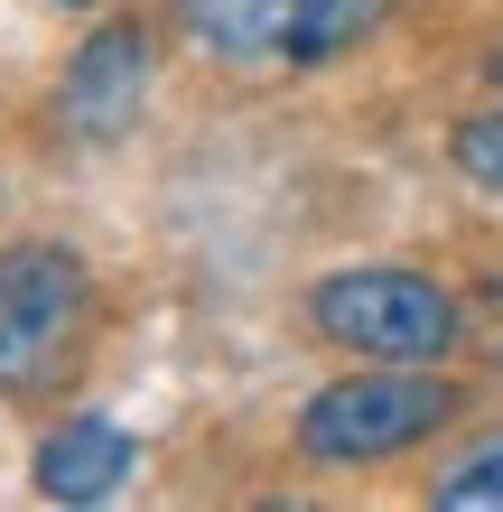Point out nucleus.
<instances>
[{
    "label": "nucleus",
    "mask_w": 503,
    "mask_h": 512,
    "mask_svg": "<svg viewBox=\"0 0 503 512\" xmlns=\"http://www.w3.org/2000/svg\"><path fill=\"white\" fill-rule=\"evenodd\" d=\"M308 326L327 345H345V354H373V364H448L457 298L429 270L364 261V270H336V280L308 289Z\"/></svg>",
    "instance_id": "nucleus-1"
},
{
    "label": "nucleus",
    "mask_w": 503,
    "mask_h": 512,
    "mask_svg": "<svg viewBox=\"0 0 503 512\" xmlns=\"http://www.w3.org/2000/svg\"><path fill=\"white\" fill-rule=\"evenodd\" d=\"M457 419V382L438 373H345L299 410V447L317 466H373Z\"/></svg>",
    "instance_id": "nucleus-2"
},
{
    "label": "nucleus",
    "mask_w": 503,
    "mask_h": 512,
    "mask_svg": "<svg viewBox=\"0 0 503 512\" xmlns=\"http://www.w3.org/2000/svg\"><path fill=\"white\" fill-rule=\"evenodd\" d=\"M392 0H187V38L224 66H327L373 38Z\"/></svg>",
    "instance_id": "nucleus-3"
},
{
    "label": "nucleus",
    "mask_w": 503,
    "mask_h": 512,
    "mask_svg": "<svg viewBox=\"0 0 503 512\" xmlns=\"http://www.w3.org/2000/svg\"><path fill=\"white\" fill-rule=\"evenodd\" d=\"M84 308H94V280H84L75 252H56V243L0 252V382H19V391L56 382Z\"/></svg>",
    "instance_id": "nucleus-4"
},
{
    "label": "nucleus",
    "mask_w": 503,
    "mask_h": 512,
    "mask_svg": "<svg viewBox=\"0 0 503 512\" xmlns=\"http://www.w3.org/2000/svg\"><path fill=\"white\" fill-rule=\"evenodd\" d=\"M150 103V38L140 28H94L66 66V131L84 140H122Z\"/></svg>",
    "instance_id": "nucleus-5"
},
{
    "label": "nucleus",
    "mask_w": 503,
    "mask_h": 512,
    "mask_svg": "<svg viewBox=\"0 0 503 512\" xmlns=\"http://www.w3.org/2000/svg\"><path fill=\"white\" fill-rule=\"evenodd\" d=\"M131 475V429L122 419H66L38 447V494L47 503H103Z\"/></svg>",
    "instance_id": "nucleus-6"
},
{
    "label": "nucleus",
    "mask_w": 503,
    "mask_h": 512,
    "mask_svg": "<svg viewBox=\"0 0 503 512\" xmlns=\"http://www.w3.org/2000/svg\"><path fill=\"white\" fill-rule=\"evenodd\" d=\"M448 159H457V177H466V187L503 196V112H466V122L448 131Z\"/></svg>",
    "instance_id": "nucleus-7"
},
{
    "label": "nucleus",
    "mask_w": 503,
    "mask_h": 512,
    "mask_svg": "<svg viewBox=\"0 0 503 512\" xmlns=\"http://www.w3.org/2000/svg\"><path fill=\"white\" fill-rule=\"evenodd\" d=\"M438 503H457V512H503V438L466 447V457L438 475Z\"/></svg>",
    "instance_id": "nucleus-8"
},
{
    "label": "nucleus",
    "mask_w": 503,
    "mask_h": 512,
    "mask_svg": "<svg viewBox=\"0 0 503 512\" xmlns=\"http://www.w3.org/2000/svg\"><path fill=\"white\" fill-rule=\"evenodd\" d=\"M494 373H503V317H494Z\"/></svg>",
    "instance_id": "nucleus-9"
},
{
    "label": "nucleus",
    "mask_w": 503,
    "mask_h": 512,
    "mask_svg": "<svg viewBox=\"0 0 503 512\" xmlns=\"http://www.w3.org/2000/svg\"><path fill=\"white\" fill-rule=\"evenodd\" d=\"M56 10H94V0H56Z\"/></svg>",
    "instance_id": "nucleus-10"
},
{
    "label": "nucleus",
    "mask_w": 503,
    "mask_h": 512,
    "mask_svg": "<svg viewBox=\"0 0 503 512\" xmlns=\"http://www.w3.org/2000/svg\"><path fill=\"white\" fill-rule=\"evenodd\" d=\"M494 84H503V56H494Z\"/></svg>",
    "instance_id": "nucleus-11"
}]
</instances>
